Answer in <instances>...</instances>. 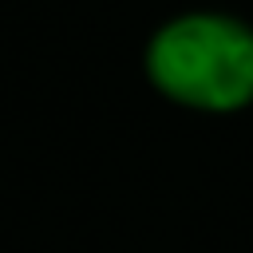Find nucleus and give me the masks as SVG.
<instances>
[{"label": "nucleus", "mask_w": 253, "mask_h": 253, "mask_svg": "<svg viewBox=\"0 0 253 253\" xmlns=\"http://www.w3.org/2000/svg\"><path fill=\"white\" fill-rule=\"evenodd\" d=\"M150 83L194 111H237L253 103V28L225 12L166 20L146 43Z\"/></svg>", "instance_id": "obj_1"}]
</instances>
